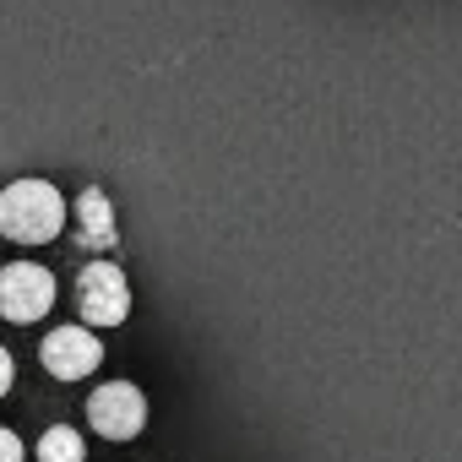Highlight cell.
Here are the masks:
<instances>
[{"label":"cell","mask_w":462,"mask_h":462,"mask_svg":"<svg viewBox=\"0 0 462 462\" xmlns=\"http://www.w3.org/2000/svg\"><path fill=\"white\" fill-rule=\"evenodd\" d=\"M71 212H77V240H82L88 251H109V245H115V207H109V196H104L98 185H88Z\"/></svg>","instance_id":"obj_6"},{"label":"cell","mask_w":462,"mask_h":462,"mask_svg":"<svg viewBox=\"0 0 462 462\" xmlns=\"http://www.w3.org/2000/svg\"><path fill=\"white\" fill-rule=\"evenodd\" d=\"M0 462H23V440L12 430H0Z\"/></svg>","instance_id":"obj_8"},{"label":"cell","mask_w":462,"mask_h":462,"mask_svg":"<svg viewBox=\"0 0 462 462\" xmlns=\"http://www.w3.org/2000/svg\"><path fill=\"white\" fill-rule=\"evenodd\" d=\"M39 359H44V370H50L55 381H82V375H93V370H98L104 343H98V332H93V327H55V332L44 337Z\"/></svg>","instance_id":"obj_5"},{"label":"cell","mask_w":462,"mask_h":462,"mask_svg":"<svg viewBox=\"0 0 462 462\" xmlns=\"http://www.w3.org/2000/svg\"><path fill=\"white\" fill-rule=\"evenodd\" d=\"M50 310H55V278H50V267H39V262L0 267V316L17 321V327H33Z\"/></svg>","instance_id":"obj_3"},{"label":"cell","mask_w":462,"mask_h":462,"mask_svg":"<svg viewBox=\"0 0 462 462\" xmlns=\"http://www.w3.org/2000/svg\"><path fill=\"white\" fill-rule=\"evenodd\" d=\"M12 375H17V365H12V354H6V348H0V397L12 392Z\"/></svg>","instance_id":"obj_9"},{"label":"cell","mask_w":462,"mask_h":462,"mask_svg":"<svg viewBox=\"0 0 462 462\" xmlns=\"http://www.w3.org/2000/svg\"><path fill=\"white\" fill-rule=\"evenodd\" d=\"M66 228V196L50 180H12L0 190V235L17 245H50Z\"/></svg>","instance_id":"obj_1"},{"label":"cell","mask_w":462,"mask_h":462,"mask_svg":"<svg viewBox=\"0 0 462 462\" xmlns=\"http://www.w3.org/2000/svg\"><path fill=\"white\" fill-rule=\"evenodd\" d=\"M77 316L82 327H120L131 316V283L115 262H88L77 273Z\"/></svg>","instance_id":"obj_2"},{"label":"cell","mask_w":462,"mask_h":462,"mask_svg":"<svg viewBox=\"0 0 462 462\" xmlns=\"http://www.w3.org/2000/svg\"><path fill=\"white\" fill-rule=\"evenodd\" d=\"M33 457H39V462H88V446H82V435H77V430L55 424V430H44V435H39Z\"/></svg>","instance_id":"obj_7"},{"label":"cell","mask_w":462,"mask_h":462,"mask_svg":"<svg viewBox=\"0 0 462 462\" xmlns=\"http://www.w3.org/2000/svg\"><path fill=\"white\" fill-rule=\"evenodd\" d=\"M88 424H93L104 440H131V435H142V424H147V397H142V386H131V381L98 386V392L88 397Z\"/></svg>","instance_id":"obj_4"}]
</instances>
